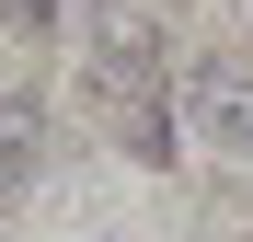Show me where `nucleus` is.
<instances>
[{"instance_id": "f257e3e1", "label": "nucleus", "mask_w": 253, "mask_h": 242, "mask_svg": "<svg viewBox=\"0 0 253 242\" xmlns=\"http://www.w3.org/2000/svg\"><path fill=\"white\" fill-rule=\"evenodd\" d=\"M92 81H104V104H173V93H184V81L161 69V23L126 12V0L92 12Z\"/></svg>"}, {"instance_id": "f03ea898", "label": "nucleus", "mask_w": 253, "mask_h": 242, "mask_svg": "<svg viewBox=\"0 0 253 242\" xmlns=\"http://www.w3.org/2000/svg\"><path fill=\"white\" fill-rule=\"evenodd\" d=\"M184 127H196L207 150L253 161V69H230V58H196V69H184Z\"/></svg>"}, {"instance_id": "7ed1b4c3", "label": "nucleus", "mask_w": 253, "mask_h": 242, "mask_svg": "<svg viewBox=\"0 0 253 242\" xmlns=\"http://www.w3.org/2000/svg\"><path fill=\"white\" fill-rule=\"evenodd\" d=\"M35 161H46V115H35L23 93H0V196H23Z\"/></svg>"}, {"instance_id": "20e7f679", "label": "nucleus", "mask_w": 253, "mask_h": 242, "mask_svg": "<svg viewBox=\"0 0 253 242\" xmlns=\"http://www.w3.org/2000/svg\"><path fill=\"white\" fill-rule=\"evenodd\" d=\"M58 23V0H0V35H46Z\"/></svg>"}]
</instances>
